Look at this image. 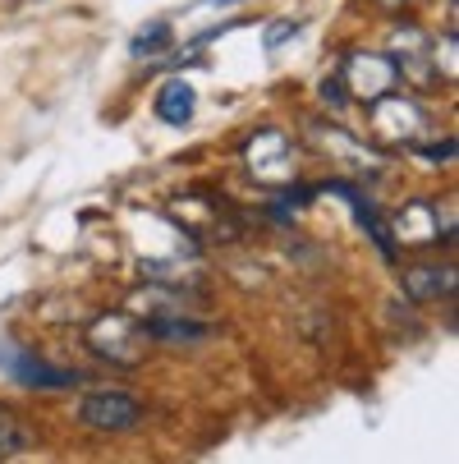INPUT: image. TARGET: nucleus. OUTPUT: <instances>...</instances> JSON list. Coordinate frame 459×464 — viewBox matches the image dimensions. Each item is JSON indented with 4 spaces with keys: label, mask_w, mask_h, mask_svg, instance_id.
<instances>
[{
    "label": "nucleus",
    "mask_w": 459,
    "mask_h": 464,
    "mask_svg": "<svg viewBox=\"0 0 459 464\" xmlns=\"http://www.w3.org/2000/svg\"><path fill=\"white\" fill-rule=\"evenodd\" d=\"M454 290V267H414L405 276V295L409 299H441Z\"/></svg>",
    "instance_id": "7"
},
{
    "label": "nucleus",
    "mask_w": 459,
    "mask_h": 464,
    "mask_svg": "<svg viewBox=\"0 0 459 464\" xmlns=\"http://www.w3.org/2000/svg\"><path fill=\"white\" fill-rule=\"evenodd\" d=\"M143 322H134L129 313H106L88 326V345L101 354V359H115V363H139L143 359Z\"/></svg>",
    "instance_id": "1"
},
{
    "label": "nucleus",
    "mask_w": 459,
    "mask_h": 464,
    "mask_svg": "<svg viewBox=\"0 0 459 464\" xmlns=\"http://www.w3.org/2000/svg\"><path fill=\"white\" fill-rule=\"evenodd\" d=\"M28 441H33V432L24 428V419H19L14 410L0 405V455H14V450H24Z\"/></svg>",
    "instance_id": "8"
},
{
    "label": "nucleus",
    "mask_w": 459,
    "mask_h": 464,
    "mask_svg": "<svg viewBox=\"0 0 459 464\" xmlns=\"http://www.w3.org/2000/svg\"><path fill=\"white\" fill-rule=\"evenodd\" d=\"M170 42V28L166 24H152V33H139L134 37V55H152V51H161Z\"/></svg>",
    "instance_id": "9"
},
{
    "label": "nucleus",
    "mask_w": 459,
    "mask_h": 464,
    "mask_svg": "<svg viewBox=\"0 0 459 464\" xmlns=\"http://www.w3.org/2000/svg\"><path fill=\"white\" fill-rule=\"evenodd\" d=\"M79 419L97 432H129V428H139L143 410L139 401H129L120 391H88L79 401Z\"/></svg>",
    "instance_id": "2"
},
{
    "label": "nucleus",
    "mask_w": 459,
    "mask_h": 464,
    "mask_svg": "<svg viewBox=\"0 0 459 464\" xmlns=\"http://www.w3.org/2000/svg\"><path fill=\"white\" fill-rule=\"evenodd\" d=\"M0 368L5 372H14L19 382H28V386H74L79 377L74 372H64V368H51V363H42L37 354H28V350H14V345H5L0 341Z\"/></svg>",
    "instance_id": "4"
},
{
    "label": "nucleus",
    "mask_w": 459,
    "mask_h": 464,
    "mask_svg": "<svg viewBox=\"0 0 459 464\" xmlns=\"http://www.w3.org/2000/svg\"><path fill=\"white\" fill-rule=\"evenodd\" d=\"M321 97L331 102V106H345V83H340V79H336V83L326 79V83H321Z\"/></svg>",
    "instance_id": "11"
},
{
    "label": "nucleus",
    "mask_w": 459,
    "mask_h": 464,
    "mask_svg": "<svg viewBox=\"0 0 459 464\" xmlns=\"http://www.w3.org/2000/svg\"><path fill=\"white\" fill-rule=\"evenodd\" d=\"M396 79H400V64L390 60V55H349V64H345V83H349V92L359 97V102H377V97H386L390 88H396Z\"/></svg>",
    "instance_id": "3"
},
{
    "label": "nucleus",
    "mask_w": 459,
    "mask_h": 464,
    "mask_svg": "<svg viewBox=\"0 0 459 464\" xmlns=\"http://www.w3.org/2000/svg\"><path fill=\"white\" fill-rule=\"evenodd\" d=\"M372 129L386 139H414L423 129V111L409 102V97H377L372 102Z\"/></svg>",
    "instance_id": "5"
},
{
    "label": "nucleus",
    "mask_w": 459,
    "mask_h": 464,
    "mask_svg": "<svg viewBox=\"0 0 459 464\" xmlns=\"http://www.w3.org/2000/svg\"><path fill=\"white\" fill-rule=\"evenodd\" d=\"M193 106H198V92H193L184 79H170L161 92H157V115L166 124H188L193 120Z\"/></svg>",
    "instance_id": "6"
},
{
    "label": "nucleus",
    "mask_w": 459,
    "mask_h": 464,
    "mask_svg": "<svg viewBox=\"0 0 459 464\" xmlns=\"http://www.w3.org/2000/svg\"><path fill=\"white\" fill-rule=\"evenodd\" d=\"M381 5H400V0H381Z\"/></svg>",
    "instance_id": "12"
},
{
    "label": "nucleus",
    "mask_w": 459,
    "mask_h": 464,
    "mask_svg": "<svg viewBox=\"0 0 459 464\" xmlns=\"http://www.w3.org/2000/svg\"><path fill=\"white\" fill-rule=\"evenodd\" d=\"M290 37H299V19H276L272 28H267V46L276 51L281 42H290Z\"/></svg>",
    "instance_id": "10"
}]
</instances>
